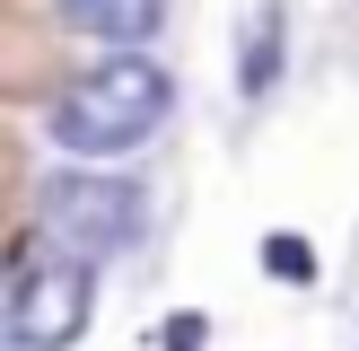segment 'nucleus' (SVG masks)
<instances>
[{
  "mask_svg": "<svg viewBox=\"0 0 359 351\" xmlns=\"http://www.w3.org/2000/svg\"><path fill=\"white\" fill-rule=\"evenodd\" d=\"M167 70L140 62V53H105V62H88L79 79L53 97V140H62L70 158H114L132 150V140H149L158 123H167Z\"/></svg>",
  "mask_w": 359,
  "mask_h": 351,
  "instance_id": "1",
  "label": "nucleus"
},
{
  "mask_svg": "<svg viewBox=\"0 0 359 351\" xmlns=\"http://www.w3.org/2000/svg\"><path fill=\"white\" fill-rule=\"evenodd\" d=\"M44 228H53V246H62L70 263H114V255H132L140 246V228H149V202H140L123 176H62V185L44 193Z\"/></svg>",
  "mask_w": 359,
  "mask_h": 351,
  "instance_id": "2",
  "label": "nucleus"
},
{
  "mask_svg": "<svg viewBox=\"0 0 359 351\" xmlns=\"http://www.w3.org/2000/svg\"><path fill=\"white\" fill-rule=\"evenodd\" d=\"M88 316H97V272L88 263L53 255V263L9 272V343L18 351H70L88 333Z\"/></svg>",
  "mask_w": 359,
  "mask_h": 351,
  "instance_id": "3",
  "label": "nucleus"
},
{
  "mask_svg": "<svg viewBox=\"0 0 359 351\" xmlns=\"http://www.w3.org/2000/svg\"><path fill=\"white\" fill-rule=\"evenodd\" d=\"M280 62H290V27H280V0H263V9L245 18L237 88H245V97H272V88H280Z\"/></svg>",
  "mask_w": 359,
  "mask_h": 351,
  "instance_id": "4",
  "label": "nucleus"
},
{
  "mask_svg": "<svg viewBox=\"0 0 359 351\" xmlns=\"http://www.w3.org/2000/svg\"><path fill=\"white\" fill-rule=\"evenodd\" d=\"M167 18V0H62V27L70 35H105V44H132Z\"/></svg>",
  "mask_w": 359,
  "mask_h": 351,
  "instance_id": "5",
  "label": "nucleus"
},
{
  "mask_svg": "<svg viewBox=\"0 0 359 351\" xmlns=\"http://www.w3.org/2000/svg\"><path fill=\"white\" fill-rule=\"evenodd\" d=\"M263 272H280V281H316V246H307V237H263Z\"/></svg>",
  "mask_w": 359,
  "mask_h": 351,
  "instance_id": "6",
  "label": "nucleus"
},
{
  "mask_svg": "<svg viewBox=\"0 0 359 351\" xmlns=\"http://www.w3.org/2000/svg\"><path fill=\"white\" fill-rule=\"evenodd\" d=\"M202 343H210L202 316H167V325H158V351H202Z\"/></svg>",
  "mask_w": 359,
  "mask_h": 351,
  "instance_id": "7",
  "label": "nucleus"
}]
</instances>
